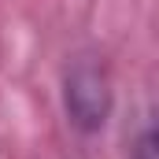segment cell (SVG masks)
Instances as JSON below:
<instances>
[{"mask_svg":"<svg viewBox=\"0 0 159 159\" xmlns=\"http://www.w3.org/2000/svg\"><path fill=\"white\" fill-rule=\"evenodd\" d=\"M63 111H67V122L85 137H93L107 126L111 111H115V81L100 56H74L67 63Z\"/></svg>","mask_w":159,"mask_h":159,"instance_id":"cell-1","label":"cell"},{"mask_svg":"<svg viewBox=\"0 0 159 159\" xmlns=\"http://www.w3.org/2000/svg\"><path fill=\"white\" fill-rule=\"evenodd\" d=\"M129 159H159V119H152L144 129H141V137H137Z\"/></svg>","mask_w":159,"mask_h":159,"instance_id":"cell-2","label":"cell"}]
</instances>
